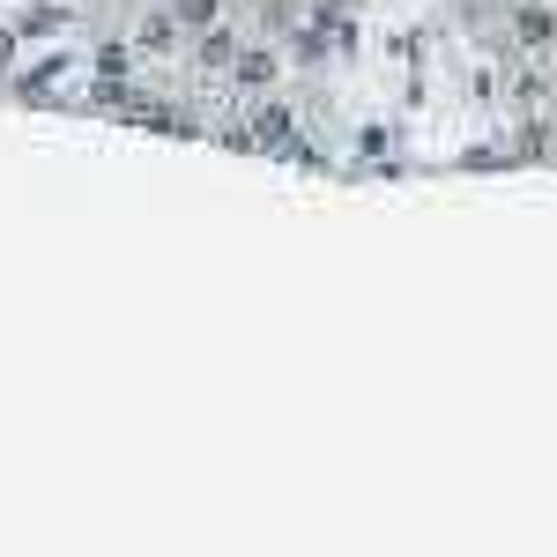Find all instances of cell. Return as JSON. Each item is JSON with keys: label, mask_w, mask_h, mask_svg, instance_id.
Wrapping results in <instances>:
<instances>
[{"label": "cell", "mask_w": 557, "mask_h": 557, "mask_svg": "<svg viewBox=\"0 0 557 557\" xmlns=\"http://www.w3.org/2000/svg\"><path fill=\"white\" fill-rule=\"evenodd\" d=\"M127 38H134V52H141L149 67H164V60L186 52V23H178L172 0H141V8H134V23H127Z\"/></svg>", "instance_id": "obj_1"}, {"label": "cell", "mask_w": 557, "mask_h": 557, "mask_svg": "<svg viewBox=\"0 0 557 557\" xmlns=\"http://www.w3.org/2000/svg\"><path fill=\"white\" fill-rule=\"evenodd\" d=\"M246 127H253V149H275V157H305V134H298V112L283 89H260L246 97Z\"/></svg>", "instance_id": "obj_2"}, {"label": "cell", "mask_w": 557, "mask_h": 557, "mask_svg": "<svg viewBox=\"0 0 557 557\" xmlns=\"http://www.w3.org/2000/svg\"><path fill=\"white\" fill-rule=\"evenodd\" d=\"M283 67H290V60H283V45H275V38H246V45H238V60H231V89H238V97L283 89Z\"/></svg>", "instance_id": "obj_3"}, {"label": "cell", "mask_w": 557, "mask_h": 557, "mask_svg": "<svg viewBox=\"0 0 557 557\" xmlns=\"http://www.w3.org/2000/svg\"><path fill=\"white\" fill-rule=\"evenodd\" d=\"M238 23H231V15H223V23H209V30H186V60H194V75H201V83H223V75H231V60H238Z\"/></svg>", "instance_id": "obj_4"}, {"label": "cell", "mask_w": 557, "mask_h": 557, "mask_svg": "<svg viewBox=\"0 0 557 557\" xmlns=\"http://www.w3.org/2000/svg\"><path fill=\"white\" fill-rule=\"evenodd\" d=\"M513 45L520 52H550L557 45V8L550 0H520L513 8Z\"/></svg>", "instance_id": "obj_5"}, {"label": "cell", "mask_w": 557, "mask_h": 557, "mask_svg": "<svg viewBox=\"0 0 557 557\" xmlns=\"http://www.w3.org/2000/svg\"><path fill=\"white\" fill-rule=\"evenodd\" d=\"M67 23H75V8H67V0H38V8H23V15H15V30H23V45L60 38Z\"/></svg>", "instance_id": "obj_6"}, {"label": "cell", "mask_w": 557, "mask_h": 557, "mask_svg": "<svg viewBox=\"0 0 557 557\" xmlns=\"http://www.w3.org/2000/svg\"><path fill=\"white\" fill-rule=\"evenodd\" d=\"M134 60H141V52H134V38L104 30V38H97V52H89V75H127Z\"/></svg>", "instance_id": "obj_7"}, {"label": "cell", "mask_w": 557, "mask_h": 557, "mask_svg": "<svg viewBox=\"0 0 557 557\" xmlns=\"http://www.w3.org/2000/svg\"><path fill=\"white\" fill-rule=\"evenodd\" d=\"M172 8H178V23H186V30H209V23L231 15V0H172Z\"/></svg>", "instance_id": "obj_8"}, {"label": "cell", "mask_w": 557, "mask_h": 557, "mask_svg": "<svg viewBox=\"0 0 557 557\" xmlns=\"http://www.w3.org/2000/svg\"><path fill=\"white\" fill-rule=\"evenodd\" d=\"M15 60H23V30L0 23V75H15Z\"/></svg>", "instance_id": "obj_9"}]
</instances>
